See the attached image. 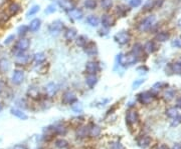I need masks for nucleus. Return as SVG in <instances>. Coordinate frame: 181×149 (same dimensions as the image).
<instances>
[{
    "instance_id": "052dcab7",
    "label": "nucleus",
    "mask_w": 181,
    "mask_h": 149,
    "mask_svg": "<svg viewBox=\"0 0 181 149\" xmlns=\"http://www.w3.org/2000/svg\"><path fill=\"white\" fill-rule=\"evenodd\" d=\"M6 1H7V0H0V7H2L4 4L6 3Z\"/></svg>"
},
{
    "instance_id": "4c0bfd02",
    "label": "nucleus",
    "mask_w": 181,
    "mask_h": 149,
    "mask_svg": "<svg viewBox=\"0 0 181 149\" xmlns=\"http://www.w3.org/2000/svg\"><path fill=\"white\" fill-rule=\"evenodd\" d=\"M101 5L105 10H109L113 6V1L112 0H101Z\"/></svg>"
},
{
    "instance_id": "7ed1b4c3",
    "label": "nucleus",
    "mask_w": 181,
    "mask_h": 149,
    "mask_svg": "<svg viewBox=\"0 0 181 149\" xmlns=\"http://www.w3.org/2000/svg\"><path fill=\"white\" fill-rule=\"evenodd\" d=\"M30 46L29 39L24 37H21L19 40H17L14 46V53H18V52H25Z\"/></svg>"
},
{
    "instance_id": "72a5a7b5",
    "label": "nucleus",
    "mask_w": 181,
    "mask_h": 149,
    "mask_svg": "<svg viewBox=\"0 0 181 149\" xmlns=\"http://www.w3.org/2000/svg\"><path fill=\"white\" fill-rule=\"evenodd\" d=\"M54 132L55 133H58V134H65L66 132V127L65 125H63V124H58V125H55L54 126Z\"/></svg>"
},
{
    "instance_id": "2eb2a0df",
    "label": "nucleus",
    "mask_w": 181,
    "mask_h": 149,
    "mask_svg": "<svg viewBox=\"0 0 181 149\" xmlns=\"http://www.w3.org/2000/svg\"><path fill=\"white\" fill-rule=\"evenodd\" d=\"M20 9H21V7H20V5L17 2H11L10 4H9V6H8V13H9V15H10V16L17 15V14L19 13Z\"/></svg>"
},
{
    "instance_id": "5701e85b",
    "label": "nucleus",
    "mask_w": 181,
    "mask_h": 149,
    "mask_svg": "<svg viewBox=\"0 0 181 149\" xmlns=\"http://www.w3.org/2000/svg\"><path fill=\"white\" fill-rule=\"evenodd\" d=\"M77 30L75 29V28H68V29H65V38L66 40H73L75 39V37H77Z\"/></svg>"
},
{
    "instance_id": "a211bd4d",
    "label": "nucleus",
    "mask_w": 181,
    "mask_h": 149,
    "mask_svg": "<svg viewBox=\"0 0 181 149\" xmlns=\"http://www.w3.org/2000/svg\"><path fill=\"white\" fill-rule=\"evenodd\" d=\"M59 5L60 8H63L65 11H70L75 8V4L71 0H59Z\"/></svg>"
},
{
    "instance_id": "8fccbe9b",
    "label": "nucleus",
    "mask_w": 181,
    "mask_h": 149,
    "mask_svg": "<svg viewBox=\"0 0 181 149\" xmlns=\"http://www.w3.org/2000/svg\"><path fill=\"white\" fill-rule=\"evenodd\" d=\"M73 110H74L75 112H77V113L82 112V111H83V106H82V104H80V103L75 104L74 106H73Z\"/></svg>"
},
{
    "instance_id": "39448f33",
    "label": "nucleus",
    "mask_w": 181,
    "mask_h": 149,
    "mask_svg": "<svg viewBox=\"0 0 181 149\" xmlns=\"http://www.w3.org/2000/svg\"><path fill=\"white\" fill-rule=\"evenodd\" d=\"M15 56V64L16 65H26L31 61V56L25 52H18L14 53Z\"/></svg>"
},
{
    "instance_id": "3c124183",
    "label": "nucleus",
    "mask_w": 181,
    "mask_h": 149,
    "mask_svg": "<svg viewBox=\"0 0 181 149\" xmlns=\"http://www.w3.org/2000/svg\"><path fill=\"white\" fill-rule=\"evenodd\" d=\"M144 82H145V80H144V79H138V80H135V82L133 83V89L138 88L141 84H143Z\"/></svg>"
},
{
    "instance_id": "2f4dec72",
    "label": "nucleus",
    "mask_w": 181,
    "mask_h": 149,
    "mask_svg": "<svg viewBox=\"0 0 181 149\" xmlns=\"http://www.w3.org/2000/svg\"><path fill=\"white\" fill-rule=\"evenodd\" d=\"M168 38H169V34H168V33H166V32H160V33H158V34L156 35L155 39H156L157 41L164 42V41L167 40Z\"/></svg>"
},
{
    "instance_id": "6ab92c4d",
    "label": "nucleus",
    "mask_w": 181,
    "mask_h": 149,
    "mask_svg": "<svg viewBox=\"0 0 181 149\" xmlns=\"http://www.w3.org/2000/svg\"><path fill=\"white\" fill-rule=\"evenodd\" d=\"M11 63L7 58L0 59V73H6L7 71L10 70Z\"/></svg>"
},
{
    "instance_id": "c85d7f7f",
    "label": "nucleus",
    "mask_w": 181,
    "mask_h": 149,
    "mask_svg": "<svg viewBox=\"0 0 181 149\" xmlns=\"http://www.w3.org/2000/svg\"><path fill=\"white\" fill-rule=\"evenodd\" d=\"M89 132H90L89 127H80V128H79V130L77 132V136H78V138H84L88 135Z\"/></svg>"
},
{
    "instance_id": "a18cd8bd",
    "label": "nucleus",
    "mask_w": 181,
    "mask_h": 149,
    "mask_svg": "<svg viewBox=\"0 0 181 149\" xmlns=\"http://www.w3.org/2000/svg\"><path fill=\"white\" fill-rule=\"evenodd\" d=\"M9 17H10L9 16V14H7L6 12H2L1 14H0V22H2V23L7 22Z\"/></svg>"
},
{
    "instance_id": "13d9d810",
    "label": "nucleus",
    "mask_w": 181,
    "mask_h": 149,
    "mask_svg": "<svg viewBox=\"0 0 181 149\" xmlns=\"http://www.w3.org/2000/svg\"><path fill=\"white\" fill-rule=\"evenodd\" d=\"M157 149H169V148H168L167 145H166V144H161V145L158 146V148H157Z\"/></svg>"
},
{
    "instance_id": "49530a36",
    "label": "nucleus",
    "mask_w": 181,
    "mask_h": 149,
    "mask_svg": "<svg viewBox=\"0 0 181 149\" xmlns=\"http://www.w3.org/2000/svg\"><path fill=\"white\" fill-rule=\"evenodd\" d=\"M141 3H142V0H130V1H129L130 6H131V7H134V8L140 6Z\"/></svg>"
},
{
    "instance_id": "bb28decb",
    "label": "nucleus",
    "mask_w": 181,
    "mask_h": 149,
    "mask_svg": "<svg viewBox=\"0 0 181 149\" xmlns=\"http://www.w3.org/2000/svg\"><path fill=\"white\" fill-rule=\"evenodd\" d=\"M87 22H88V24H90V26L97 27L100 23V19L96 15H90L87 17Z\"/></svg>"
},
{
    "instance_id": "4d7b16f0",
    "label": "nucleus",
    "mask_w": 181,
    "mask_h": 149,
    "mask_svg": "<svg viewBox=\"0 0 181 149\" xmlns=\"http://www.w3.org/2000/svg\"><path fill=\"white\" fill-rule=\"evenodd\" d=\"M13 149H27L24 145H21V144H18V145H16V146H14V148Z\"/></svg>"
},
{
    "instance_id": "b1692460",
    "label": "nucleus",
    "mask_w": 181,
    "mask_h": 149,
    "mask_svg": "<svg viewBox=\"0 0 181 149\" xmlns=\"http://www.w3.org/2000/svg\"><path fill=\"white\" fill-rule=\"evenodd\" d=\"M10 112L12 115H14L15 117L22 119V120H26L27 119V115L22 111V110L18 109V108H11L10 109Z\"/></svg>"
},
{
    "instance_id": "393cba45",
    "label": "nucleus",
    "mask_w": 181,
    "mask_h": 149,
    "mask_svg": "<svg viewBox=\"0 0 181 149\" xmlns=\"http://www.w3.org/2000/svg\"><path fill=\"white\" fill-rule=\"evenodd\" d=\"M143 48H144V51L146 52L147 54H151L155 51L156 47H155V44H154L153 41H148V42L145 43V45Z\"/></svg>"
},
{
    "instance_id": "ddd939ff",
    "label": "nucleus",
    "mask_w": 181,
    "mask_h": 149,
    "mask_svg": "<svg viewBox=\"0 0 181 149\" xmlns=\"http://www.w3.org/2000/svg\"><path fill=\"white\" fill-rule=\"evenodd\" d=\"M115 18H114L112 15L110 14H104L102 16V24H103V27H106V28H111L112 26H114L115 24Z\"/></svg>"
},
{
    "instance_id": "1a4fd4ad",
    "label": "nucleus",
    "mask_w": 181,
    "mask_h": 149,
    "mask_svg": "<svg viewBox=\"0 0 181 149\" xmlns=\"http://www.w3.org/2000/svg\"><path fill=\"white\" fill-rule=\"evenodd\" d=\"M11 80H12V83L15 85L21 84L23 82V80H24V72L20 69L14 70L11 76Z\"/></svg>"
},
{
    "instance_id": "f257e3e1",
    "label": "nucleus",
    "mask_w": 181,
    "mask_h": 149,
    "mask_svg": "<svg viewBox=\"0 0 181 149\" xmlns=\"http://www.w3.org/2000/svg\"><path fill=\"white\" fill-rule=\"evenodd\" d=\"M138 59H139V57H138L135 53H133V52H130V53H127V54L120 53L117 55V61H118L119 65H121V66L133 65L138 61Z\"/></svg>"
},
{
    "instance_id": "e433bc0d",
    "label": "nucleus",
    "mask_w": 181,
    "mask_h": 149,
    "mask_svg": "<svg viewBox=\"0 0 181 149\" xmlns=\"http://www.w3.org/2000/svg\"><path fill=\"white\" fill-rule=\"evenodd\" d=\"M174 96H175L174 90L173 89H167L164 93V99L167 100V101H170V100H172L174 98Z\"/></svg>"
},
{
    "instance_id": "37998d69",
    "label": "nucleus",
    "mask_w": 181,
    "mask_h": 149,
    "mask_svg": "<svg viewBox=\"0 0 181 149\" xmlns=\"http://www.w3.org/2000/svg\"><path fill=\"white\" fill-rule=\"evenodd\" d=\"M56 11V5L55 4H49V6L45 9V13L50 14V13H54Z\"/></svg>"
},
{
    "instance_id": "c03bdc74",
    "label": "nucleus",
    "mask_w": 181,
    "mask_h": 149,
    "mask_svg": "<svg viewBox=\"0 0 181 149\" xmlns=\"http://www.w3.org/2000/svg\"><path fill=\"white\" fill-rule=\"evenodd\" d=\"M14 40H15V35L14 34H10L9 36H7L5 38V40H4V44L5 45H9L10 43H12Z\"/></svg>"
},
{
    "instance_id": "864d4df0",
    "label": "nucleus",
    "mask_w": 181,
    "mask_h": 149,
    "mask_svg": "<svg viewBox=\"0 0 181 149\" xmlns=\"http://www.w3.org/2000/svg\"><path fill=\"white\" fill-rule=\"evenodd\" d=\"M111 149H124V147H123V145H122L121 143L117 142V143H114V144H113Z\"/></svg>"
},
{
    "instance_id": "09e8293b",
    "label": "nucleus",
    "mask_w": 181,
    "mask_h": 149,
    "mask_svg": "<svg viewBox=\"0 0 181 149\" xmlns=\"http://www.w3.org/2000/svg\"><path fill=\"white\" fill-rule=\"evenodd\" d=\"M117 14L120 17H124V16H125V14H126V10L122 6H118L117 7Z\"/></svg>"
},
{
    "instance_id": "20e7f679",
    "label": "nucleus",
    "mask_w": 181,
    "mask_h": 149,
    "mask_svg": "<svg viewBox=\"0 0 181 149\" xmlns=\"http://www.w3.org/2000/svg\"><path fill=\"white\" fill-rule=\"evenodd\" d=\"M114 40H115L118 44L125 45L127 43H129V41L131 40V35L128 31H121V32L117 33V34H115Z\"/></svg>"
},
{
    "instance_id": "a878e982",
    "label": "nucleus",
    "mask_w": 181,
    "mask_h": 149,
    "mask_svg": "<svg viewBox=\"0 0 181 149\" xmlns=\"http://www.w3.org/2000/svg\"><path fill=\"white\" fill-rule=\"evenodd\" d=\"M45 59H46V56L44 55V53H42V52H37V53L33 55V60H34V62H36L37 64L44 63Z\"/></svg>"
},
{
    "instance_id": "c9c22d12",
    "label": "nucleus",
    "mask_w": 181,
    "mask_h": 149,
    "mask_svg": "<svg viewBox=\"0 0 181 149\" xmlns=\"http://www.w3.org/2000/svg\"><path fill=\"white\" fill-rule=\"evenodd\" d=\"M28 30H29V28H28V26H26V25H21V26L18 27V29H17V34H18V36L23 37L24 35H26V33L28 32Z\"/></svg>"
},
{
    "instance_id": "ea45409f",
    "label": "nucleus",
    "mask_w": 181,
    "mask_h": 149,
    "mask_svg": "<svg viewBox=\"0 0 181 149\" xmlns=\"http://www.w3.org/2000/svg\"><path fill=\"white\" fill-rule=\"evenodd\" d=\"M39 5H33L29 10H28V12L26 13V17L28 18V17H30V16H32V15H34V14H36L37 12L39 11Z\"/></svg>"
},
{
    "instance_id": "412c9836",
    "label": "nucleus",
    "mask_w": 181,
    "mask_h": 149,
    "mask_svg": "<svg viewBox=\"0 0 181 149\" xmlns=\"http://www.w3.org/2000/svg\"><path fill=\"white\" fill-rule=\"evenodd\" d=\"M85 83H87L90 88H93L98 83V77L95 74H89L85 77Z\"/></svg>"
},
{
    "instance_id": "6e6d98bb",
    "label": "nucleus",
    "mask_w": 181,
    "mask_h": 149,
    "mask_svg": "<svg viewBox=\"0 0 181 149\" xmlns=\"http://www.w3.org/2000/svg\"><path fill=\"white\" fill-rule=\"evenodd\" d=\"M5 88V83L2 80H0V93H2V91Z\"/></svg>"
},
{
    "instance_id": "4be33fe9",
    "label": "nucleus",
    "mask_w": 181,
    "mask_h": 149,
    "mask_svg": "<svg viewBox=\"0 0 181 149\" xmlns=\"http://www.w3.org/2000/svg\"><path fill=\"white\" fill-rule=\"evenodd\" d=\"M40 25H41L40 19L35 18V19H33V20L30 21V24H29V26H28V28H29V30L31 32H36L40 28Z\"/></svg>"
},
{
    "instance_id": "bf43d9fd",
    "label": "nucleus",
    "mask_w": 181,
    "mask_h": 149,
    "mask_svg": "<svg viewBox=\"0 0 181 149\" xmlns=\"http://www.w3.org/2000/svg\"><path fill=\"white\" fill-rule=\"evenodd\" d=\"M172 149H181V145H180V144H178V143H176L175 145L172 147Z\"/></svg>"
},
{
    "instance_id": "c756f323",
    "label": "nucleus",
    "mask_w": 181,
    "mask_h": 149,
    "mask_svg": "<svg viewBox=\"0 0 181 149\" xmlns=\"http://www.w3.org/2000/svg\"><path fill=\"white\" fill-rule=\"evenodd\" d=\"M75 43H77V45L80 46V47H84L88 43V37L85 36V35H80V36H79L77 38Z\"/></svg>"
},
{
    "instance_id": "f8f14e48",
    "label": "nucleus",
    "mask_w": 181,
    "mask_h": 149,
    "mask_svg": "<svg viewBox=\"0 0 181 149\" xmlns=\"http://www.w3.org/2000/svg\"><path fill=\"white\" fill-rule=\"evenodd\" d=\"M85 71L88 74H96L100 71V65L96 61H89L85 64Z\"/></svg>"
},
{
    "instance_id": "58836bf2",
    "label": "nucleus",
    "mask_w": 181,
    "mask_h": 149,
    "mask_svg": "<svg viewBox=\"0 0 181 149\" xmlns=\"http://www.w3.org/2000/svg\"><path fill=\"white\" fill-rule=\"evenodd\" d=\"M55 146L58 148H66L69 146V143L65 139H58V140L55 141Z\"/></svg>"
},
{
    "instance_id": "7c9ffc66",
    "label": "nucleus",
    "mask_w": 181,
    "mask_h": 149,
    "mask_svg": "<svg viewBox=\"0 0 181 149\" xmlns=\"http://www.w3.org/2000/svg\"><path fill=\"white\" fill-rule=\"evenodd\" d=\"M84 5L88 9H96L97 7V1L96 0H85Z\"/></svg>"
},
{
    "instance_id": "0eeeda50",
    "label": "nucleus",
    "mask_w": 181,
    "mask_h": 149,
    "mask_svg": "<svg viewBox=\"0 0 181 149\" xmlns=\"http://www.w3.org/2000/svg\"><path fill=\"white\" fill-rule=\"evenodd\" d=\"M138 120H139V115L136 110H129L127 112L126 115V123L129 126L135 125L136 123H138Z\"/></svg>"
},
{
    "instance_id": "aec40b11",
    "label": "nucleus",
    "mask_w": 181,
    "mask_h": 149,
    "mask_svg": "<svg viewBox=\"0 0 181 149\" xmlns=\"http://www.w3.org/2000/svg\"><path fill=\"white\" fill-rule=\"evenodd\" d=\"M166 114H167L168 117L173 118V119L180 118V117H181L180 110H179L178 108H176V107H171V108L167 109V111H166Z\"/></svg>"
},
{
    "instance_id": "473e14b6",
    "label": "nucleus",
    "mask_w": 181,
    "mask_h": 149,
    "mask_svg": "<svg viewBox=\"0 0 181 149\" xmlns=\"http://www.w3.org/2000/svg\"><path fill=\"white\" fill-rule=\"evenodd\" d=\"M171 69H172V71L175 74H181V61L174 62V63L171 65Z\"/></svg>"
},
{
    "instance_id": "cd10ccee",
    "label": "nucleus",
    "mask_w": 181,
    "mask_h": 149,
    "mask_svg": "<svg viewBox=\"0 0 181 149\" xmlns=\"http://www.w3.org/2000/svg\"><path fill=\"white\" fill-rule=\"evenodd\" d=\"M89 134L92 137H98L100 134H101V128H100L98 125H93L90 128V132Z\"/></svg>"
},
{
    "instance_id": "4468645a",
    "label": "nucleus",
    "mask_w": 181,
    "mask_h": 149,
    "mask_svg": "<svg viewBox=\"0 0 181 149\" xmlns=\"http://www.w3.org/2000/svg\"><path fill=\"white\" fill-rule=\"evenodd\" d=\"M58 90H59V86L54 82H50L45 86V92L47 96H49V97L54 96L56 92H58Z\"/></svg>"
},
{
    "instance_id": "6e6552de",
    "label": "nucleus",
    "mask_w": 181,
    "mask_h": 149,
    "mask_svg": "<svg viewBox=\"0 0 181 149\" xmlns=\"http://www.w3.org/2000/svg\"><path fill=\"white\" fill-rule=\"evenodd\" d=\"M75 101H77V96L73 91H65L63 95V98H61V102L65 105L74 104Z\"/></svg>"
},
{
    "instance_id": "9d476101",
    "label": "nucleus",
    "mask_w": 181,
    "mask_h": 149,
    "mask_svg": "<svg viewBox=\"0 0 181 149\" xmlns=\"http://www.w3.org/2000/svg\"><path fill=\"white\" fill-rule=\"evenodd\" d=\"M153 98H154V95L152 94L149 91H145V92H142L138 95V100L141 104H149L153 101Z\"/></svg>"
},
{
    "instance_id": "a19ab883",
    "label": "nucleus",
    "mask_w": 181,
    "mask_h": 149,
    "mask_svg": "<svg viewBox=\"0 0 181 149\" xmlns=\"http://www.w3.org/2000/svg\"><path fill=\"white\" fill-rule=\"evenodd\" d=\"M28 95H30V97H32V98H37L39 96V89L34 88V87L29 88V90H28Z\"/></svg>"
},
{
    "instance_id": "f3484780",
    "label": "nucleus",
    "mask_w": 181,
    "mask_h": 149,
    "mask_svg": "<svg viewBox=\"0 0 181 149\" xmlns=\"http://www.w3.org/2000/svg\"><path fill=\"white\" fill-rule=\"evenodd\" d=\"M151 143V138L148 135H143L141 137H139L137 139V144L139 145L141 148H146L150 145Z\"/></svg>"
},
{
    "instance_id": "dca6fc26",
    "label": "nucleus",
    "mask_w": 181,
    "mask_h": 149,
    "mask_svg": "<svg viewBox=\"0 0 181 149\" xmlns=\"http://www.w3.org/2000/svg\"><path fill=\"white\" fill-rule=\"evenodd\" d=\"M69 15L71 19H74V20H80L84 16V13L79 8H73L71 10L69 11Z\"/></svg>"
},
{
    "instance_id": "f704fd0d",
    "label": "nucleus",
    "mask_w": 181,
    "mask_h": 149,
    "mask_svg": "<svg viewBox=\"0 0 181 149\" xmlns=\"http://www.w3.org/2000/svg\"><path fill=\"white\" fill-rule=\"evenodd\" d=\"M157 6V0H147V2L144 5V10H150Z\"/></svg>"
},
{
    "instance_id": "423d86ee",
    "label": "nucleus",
    "mask_w": 181,
    "mask_h": 149,
    "mask_svg": "<svg viewBox=\"0 0 181 149\" xmlns=\"http://www.w3.org/2000/svg\"><path fill=\"white\" fill-rule=\"evenodd\" d=\"M64 28H65V24H64L63 21L55 20V21H54L49 25V30L51 35H58V34H59V33L64 30Z\"/></svg>"
},
{
    "instance_id": "603ef678",
    "label": "nucleus",
    "mask_w": 181,
    "mask_h": 149,
    "mask_svg": "<svg viewBox=\"0 0 181 149\" xmlns=\"http://www.w3.org/2000/svg\"><path fill=\"white\" fill-rule=\"evenodd\" d=\"M137 71L139 72V73H146V72L148 71V68H147L146 66H140L137 68Z\"/></svg>"
},
{
    "instance_id": "f03ea898",
    "label": "nucleus",
    "mask_w": 181,
    "mask_h": 149,
    "mask_svg": "<svg viewBox=\"0 0 181 149\" xmlns=\"http://www.w3.org/2000/svg\"><path fill=\"white\" fill-rule=\"evenodd\" d=\"M155 21H156L155 15H150L148 17L144 18L139 23V25H138V30H139L140 32H146V31L150 30L152 26L155 24Z\"/></svg>"
},
{
    "instance_id": "680f3d73",
    "label": "nucleus",
    "mask_w": 181,
    "mask_h": 149,
    "mask_svg": "<svg viewBox=\"0 0 181 149\" xmlns=\"http://www.w3.org/2000/svg\"><path fill=\"white\" fill-rule=\"evenodd\" d=\"M2 110V105H1V103H0V111Z\"/></svg>"
},
{
    "instance_id": "de8ad7c7",
    "label": "nucleus",
    "mask_w": 181,
    "mask_h": 149,
    "mask_svg": "<svg viewBox=\"0 0 181 149\" xmlns=\"http://www.w3.org/2000/svg\"><path fill=\"white\" fill-rule=\"evenodd\" d=\"M171 45L173 47H177V48H181V37L176 38L175 40H173L171 42Z\"/></svg>"
},
{
    "instance_id": "5fc2aeb1",
    "label": "nucleus",
    "mask_w": 181,
    "mask_h": 149,
    "mask_svg": "<svg viewBox=\"0 0 181 149\" xmlns=\"http://www.w3.org/2000/svg\"><path fill=\"white\" fill-rule=\"evenodd\" d=\"M108 31H109V28L104 27V28H102V29L100 30L99 32H100V35H103V36H105V35H107V34H108Z\"/></svg>"
},
{
    "instance_id": "79ce46f5",
    "label": "nucleus",
    "mask_w": 181,
    "mask_h": 149,
    "mask_svg": "<svg viewBox=\"0 0 181 149\" xmlns=\"http://www.w3.org/2000/svg\"><path fill=\"white\" fill-rule=\"evenodd\" d=\"M143 50V47L140 44H135L134 47H133V53H135L138 57H139V54L141 53V51Z\"/></svg>"
},
{
    "instance_id": "9b49d317",
    "label": "nucleus",
    "mask_w": 181,
    "mask_h": 149,
    "mask_svg": "<svg viewBox=\"0 0 181 149\" xmlns=\"http://www.w3.org/2000/svg\"><path fill=\"white\" fill-rule=\"evenodd\" d=\"M84 50L85 52V54H88L89 56H94L98 53V47L97 44L95 42H88L87 44L84 46Z\"/></svg>"
}]
</instances>
